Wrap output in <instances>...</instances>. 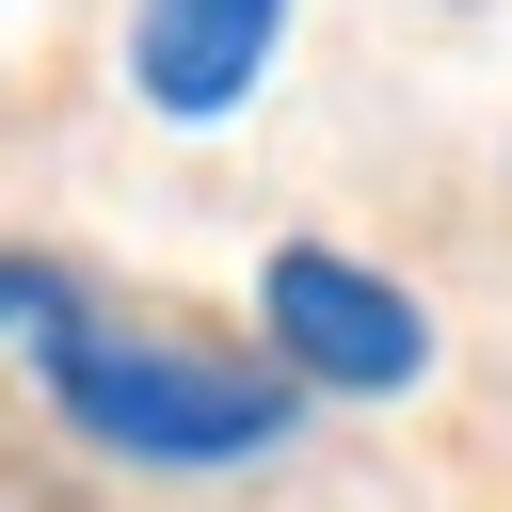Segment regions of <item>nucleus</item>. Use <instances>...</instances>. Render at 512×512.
<instances>
[{"label": "nucleus", "mask_w": 512, "mask_h": 512, "mask_svg": "<svg viewBox=\"0 0 512 512\" xmlns=\"http://www.w3.org/2000/svg\"><path fill=\"white\" fill-rule=\"evenodd\" d=\"M32 352H48V400L96 448H128V464H256L288 432V384L272 368H224V352H176V336H112L80 304H48Z\"/></svg>", "instance_id": "nucleus-1"}, {"label": "nucleus", "mask_w": 512, "mask_h": 512, "mask_svg": "<svg viewBox=\"0 0 512 512\" xmlns=\"http://www.w3.org/2000/svg\"><path fill=\"white\" fill-rule=\"evenodd\" d=\"M256 304H272V352H288L304 384L384 400V384H416V368H432V320H416V304H400L368 256H336V240H272Z\"/></svg>", "instance_id": "nucleus-2"}, {"label": "nucleus", "mask_w": 512, "mask_h": 512, "mask_svg": "<svg viewBox=\"0 0 512 512\" xmlns=\"http://www.w3.org/2000/svg\"><path fill=\"white\" fill-rule=\"evenodd\" d=\"M288 48V0H144L128 16V80L160 112H240Z\"/></svg>", "instance_id": "nucleus-3"}, {"label": "nucleus", "mask_w": 512, "mask_h": 512, "mask_svg": "<svg viewBox=\"0 0 512 512\" xmlns=\"http://www.w3.org/2000/svg\"><path fill=\"white\" fill-rule=\"evenodd\" d=\"M48 304H64V272H32V256H0V336H32Z\"/></svg>", "instance_id": "nucleus-4"}]
</instances>
